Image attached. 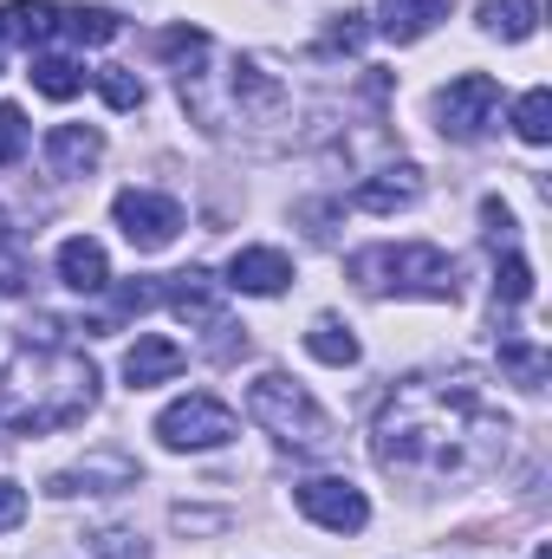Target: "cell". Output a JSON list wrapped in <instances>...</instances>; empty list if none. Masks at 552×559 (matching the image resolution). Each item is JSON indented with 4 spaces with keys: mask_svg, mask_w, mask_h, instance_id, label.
Returning <instances> with one entry per match:
<instances>
[{
    "mask_svg": "<svg viewBox=\"0 0 552 559\" xmlns=\"http://www.w3.org/2000/svg\"><path fill=\"white\" fill-rule=\"evenodd\" d=\"M514 423L475 371L404 378L371 423V455L410 481H481L507 462Z\"/></svg>",
    "mask_w": 552,
    "mask_h": 559,
    "instance_id": "cell-1",
    "label": "cell"
},
{
    "mask_svg": "<svg viewBox=\"0 0 552 559\" xmlns=\"http://www.w3.org/2000/svg\"><path fill=\"white\" fill-rule=\"evenodd\" d=\"M98 411V365L59 338H33L0 365V429L52 436Z\"/></svg>",
    "mask_w": 552,
    "mask_h": 559,
    "instance_id": "cell-2",
    "label": "cell"
},
{
    "mask_svg": "<svg viewBox=\"0 0 552 559\" xmlns=\"http://www.w3.org/2000/svg\"><path fill=\"white\" fill-rule=\"evenodd\" d=\"M345 274L358 280V293L371 299H455V261L429 241H377V248H358L345 261Z\"/></svg>",
    "mask_w": 552,
    "mask_h": 559,
    "instance_id": "cell-3",
    "label": "cell"
},
{
    "mask_svg": "<svg viewBox=\"0 0 552 559\" xmlns=\"http://www.w3.org/2000/svg\"><path fill=\"white\" fill-rule=\"evenodd\" d=\"M248 417L261 423L279 449H292V455H325V449L338 442V429L319 411V397H312L305 384H292L286 371H261V378L248 384Z\"/></svg>",
    "mask_w": 552,
    "mask_h": 559,
    "instance_id": "cell-4",
    "label": "cell"
},
{
    "mask_svg": "<svg viewBox=\"0 0 552 559\" xmlns=\"http://www.w3.org/2000/svg\"><path fill=\"white\" fill-rule=\"evenodd\" d=\"M156 436H163V449H176V455H195V449H221V442H235V436H241V417H235L221 397H208V391H189V397L163 404Z\"/></svg>",
    "mask_w": 552,
    "mask_h": 559,
    "instance_id": "cell-5",
    "label": "cell"
},
{
    "mask_svg": "<svg viewBox=\"0 0 552 559\" xmlns=\"http://www.w3.org/2000/svg\"><path fill=\"white\" fill-rule=\"evenodd\" d=\"M494 118H501V85H494L488 72H461V79H448V85L435 92V124H442V138L475 143V138H488Z\"/></svg>",
    "mask_w": 552,
    "mask_h": 559,
    "instance_id": "cell-6",
    "label": "cell"
},
{
    "mask_svg": "<svg viewBox=\"0 0 552 559\" xmlns=\"http://www.w3.org/2000/svg\"><path fill=\"white\" fill-rule=\"evenodd\" d=\"M111 222L124 228V241H131L137 254H163V248L182 235V202H169V195H156V189H124V195L111 202Z\"/></svg>",
    "mask_w": 552,
    "mask_h": 559,
    "instance_id": "cell-7",
    "label": "cell"
},
{
    "mask_svg": "<svg viewBox=\"0 0 552 559\" xmlns=\"http://www.w3.org/2000/svg\"><path fill=\"white\" fill-rule=\"evenodd\" d=\"M292 501H299V514H305L312 527H325V534H358V527L371 521L364 488H351V481H338V475H312V481H299Z\"/></svg>",
    "mask_w": 552,
    "mask_h": 559,
    "instance_id": "cell-8",
    "label": "cell"
},
{
    "mask_svg": "<svg viewBox=\"0 0 552 559\" xmlns=\"http://www.w3.org/2000/svg\"><path fill=\"white\" fill-rule=\"evenodd\" d=\"M137 462L131 455H118V449H98V455H85L79 468H59L52 481H46V495H118V488H137Z\"/></svg>",
    "mask_w": 552,
    "mask_h": 559,
    "instance_id": "cell-9",
    "label": "cell"
},
{
    "mask_svg": "<svg viewBox=\"0 0 552 559\" xmlns=\"http://www.w3.org/2000/svg\"><path fill=\"white\" fill-rule=\"evenodd\" d=\"M416 202H422V169L416 163H391V169H377L351 189V209H364V215H397V209H416Z\"/></svg>",
    "mask_w": 552,
    "mask_h": 559,
    "instance_id": "cell-10",
    "label": "cell"
},
{
    "mask_svg": "<svg viewBox=\"0 0 552 559\" xmlns=\"http://www.w3.org/2000/svg\"><path fill=\"white\" fill-rule=\"evenodd\" d=\"M182 365H189V352H182L176 338H163V332H137V345L124 352V384H131V391H156V384H169Z\"/></svg>",
    "mask_w": 552,
    "mask_h": 559,
    "instance_id": "cell-11",
    "label": "cell"
},
{
    "mask_svg": "<svg viewBox=\"0 0 552 559\" xmlns=\"http://www.w3.org/2000/svg\"><path fill=\"white\" fill-rule=\"evenodd\" d=\"M221 286H235V293H248V299H274L292 286V261L279 254V248H241L235 261H228V280Z\"/></svg>",
    "mask_w": 552,
    "mask_h": 559,
    "instance_id": "cell-12",
    "label": "cell"
},
{
    "mask_svg": "<svg viewBox=\"0 0 552 559\" xmlns=\"http://www.w3.org/2000/svg\"><path fill=\"white\" fill-rule=\"evenodd\" d=\"M156 306H176L182 319H195V325H215V319H221V299H215V274H202V267L163 274V280H156Z\"/></svg>",
    "mask_w": 552,
    "mask_h": 559,
    "instance_id": "cell-13",
    "label": "cell"
},
{
    "mask_svg": "<svg viewBox=\"0 0 552 559\" xmlns=\"http://www.w3.org/2000/svg\"><path fill=\"white\" fill-rule=\"evenodd\" d=\"M46 163L52 176H85L105 163V131L98 124H52L46 131Z\"/></svg>",
    "mask_w": 552,
    "mask_h": 559,
    "instance_id": "cell-14",
    "label": "cell"
},
{
    "mask_svg": "<svg viewBox=\"0 0 552 559\" xmlns=\"http://www.w3.org/2000/svg\"><path fill=\"white\" fill-rule=\"evenodd\" d=\"M52 267H59V280H65L72 293H105V286H111V254H105V241H92V235L59 241Z\"/></svg>",
    "mask_w": 552,
    "mask_h": 559,
    "instance_id": "cell-15",
    "label": "cell"
},
{
    "mask_svg": "<svg viewBox=\"0 0 552 559\" xmlns=\"http://www.w3.org/2000/svg\"><path fill=\"white\" fill-rule=\"evenodd\" d=\"M442 20H448V0H384V7H377V33L397 39V46L429 39Z\"/></svg>",
    "mask_w": 552,
    "mask_h": 559,
    "instance_id": "cell-16",
    "label": "cell"
},
{
    "mask_svg": "<svg viewBox=\"0 0 552 559\" xmlns=\"http://www.w3.org/2000/svg\"><path fill=\"white\" fill-rule=\"evenodd\" d=\"M59 33V7H46V0H7L0 7V39L7 46H46Z\"/></svg>",
    "mask_w": 552,
    "mask_h": 559,
    "instance_id": "cell-17",
    "label": "cell"
},
{
    "mask_svg": "<svg viewBox=\"0 0 552 559\" xmlns=\"http://www.w3.org/2000/svg\"><path fill=\"white\" fill-rule=\"evenodd\" d=\"M540 20H547V13H540L533 0H488V7H481V33H494V39H507V46L533 39Z\"/></svg>",
    "mask_w": 552,
    "mask_h": 559,
    "instance_id": "cell-18",
    "label": "cell"
},
{
    "mask_svg": "<svg viewBox=\"0 0 552 559\" xmlns=\"http://www.w3.org/2000/svg\"><path fill=\"white\" fill-rule=\"evenodd\" d=\"M26 79H33V92H39V98H59V105L85 92V66H79V59H65V52H33V72H26Z\"/></svg>",
    "mask_w": 552,
    "mask_h": 559,
    "instance_id": "cell-19",
    "label": "cell"
},
{
    "mask_svg": "<svg viewBox=\"0 0 552 559\" xmlns=\"http://www.w3.org/2000/svg\"><path fill=\"white\" fill-rule=\"evenodd\" d=\"M305 352H312L319 365H332V371H345V365H358V332H351L345 319H332V312H319V319H312V332H305Z\"/></svg>",
    "mask_w": 552,
    "mask_h": 559,
    "instance_id": "cell-20",
    "label": "cell"
},
{
    "mask_svg": "<svg viewBox=\"0 0 552 559\" xmlns=\"http://www.w3.org/2000/svg\"><path fill=\"white\" fill-rule=\"evenodd\" d=\"M59 33L72 46H105V39H118V13L111 7H59Z\"/></svg>",
    "mask_w": 552,
    "mask_h": 559,
    "instance_id": "cell-21",
    "label": "cell"
},
{
    "mask_svg": "<svg viewBox=\"0 0 552 559\" xmlns=\"http://www.w3.org/2000/svg\"><path fill=\"white\" fill-rule=\"evenodd\" d=\"M26 280H33V254H26L20 228L7 222V209H0V293H26Z\"/></svg>",
    "mask_w": 552,
    "mask_h": 559,
    "instance_id": "cell-22",
    "label": "cell"
},
{
    "mask_svg": "<svg viewBox=\"0 0 552 559\" xmlns=\"http://www.w3.org/2000/svg\"><path fill=\"white\" fill-rule=\"evenodd\" d=\"M501 365L514 371L520 391H540V384H547V352L527 345V338H501Z\"/></svg>",
    "mask_w": 552,
    "mask_h": 559,
    "instance_id": "cell-23",
    "label": "cell"
},
{
    "mask_svg": "<svg viewBox=\"0 0 552 559\" xmlns=\"http://www.w3.org/2000/svg\"><path fill=\"white\" fill-rule=\"evenodd\" d=\"M514 131H520V143H552V92L547 85H533L514 105Z\"/></svg>",
    "mask_w": 552,
    "mask_h": 559,
    "instance_id": "cell-24",
    "label": "cell"
},
{
    "mask_svg": "<svg viewBox=\"0 0 552 559\" xmlns=\"http://www.w3.org/2000/svg\"><path fill=\"white\" fill-rule=\"evenodd\" d=\"M494 299H507V306H527L533 299V267H527L520 248H507V261L494 267Z\"/></svg>",
    "mask_w": 552,
    "mask_h": 559,
    "instance_id": "cell-25",
    "label": "cell"
},
{
    "mask_svg": "<svg viewBox=\"0 0 552 559\" xmlns=\"http://www.w3.org/2000/svg\"><path fill=\"white\" fill-rule=\"evenodd\" d=\"M98 92H105L111 111H137L143 105V79L131 72V66H105V72H98Z\"/></svg>",
    "mask_w": 552,
    "mask_h": 559,
    "instance_id": "cell-26",
    "label": "cell"
},
{
    "mask_svg": "<svg viewBox=\"0 0 552 559\" xmlns=\"http://www.w3.org/2000/svg\"><path fill=\"white\" fill-rule=\"evenodd\" d=\"M92 554L98 559H149V547H143V534H131V527H98L92 534Z\"/></svg>",
    "mask_w": 552,
    "mask_h": 559,
    "instance_id": "cell-27",
    "label": "cell"
},
{
    "mask_svg": "<svg viewBox=\"0 0 552 559\" xmlns=\"http://www.w3.org/2000/svg\"><path fill=\"white\" fill-rule=\"evenodd\" d=\"M364 33H371V26H364V13H338V20L325 26L319 52H358V46H364Z\"/></svg>",
    "mask_w": 552,
    "mask_h": 559,
    "instance_id": "cell-28",
    "label": "cell"
},
{
    "mask_svg": "<svg viewBox=\"0 0 552 559\" xmlns=\"http://www.w3.org/2000/svg\"><path fill=\"white\" fill-rule=\"evenodd\" d=\"M26 138H33V131H26V118H20V105H0V169L26 156Z\"/></svg>",
    "mask_w": 552,
    "mask_h": 559,
    "instance_id": "cell-29",
    "label": "cell"
},
{
    "mask_svg": "<svg viewBox=\"0 0 552 559\" xmlns=\"http://www.w3.org/2000/svg\"><path fill=\"white\" fill-rule=\"evenodd\" d=\"M20 521H26V488H20V481H7V475H0V534H13V527H20Z\"/></svg>",
    "mask_w": 552,
    "mask_h": 559,
    "instance_id": "cell-30",
    "label": "cell"
},
{
    "mask_svg": "<svg viewBox=\"0 0 552 559\" xmlns=\"http://www.w3.org/2000/svg\"><path fill=\"white\" fill-rule=\"evenodd\" d=\"M0 46H7V39H0Z\"/></svg>",
    "mask_w": 552,
    "mask_h": 559,
    "instance_id": "cell-31",
    "label": "cell"
}]
</instances>
